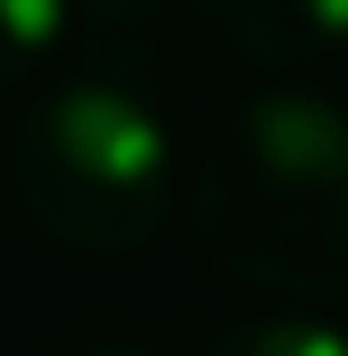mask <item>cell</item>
Masks as SVG:
<instances>
[{
  "label": "cell",
  "mask_w": 348,
  "mask_h": 356,
  "mask_svg": "<svg viewBox=\"0 0 348 356\" xmlns=\"http://www.w3.org/2000/svg\"><path fill=\"white\" fill-rule=\"evenodd\" d=\"M67 42V0H0V91H17Z\"/></svg>",
  "instance_id": "cell-5"
},
{
  "label": "cell",
  "mask_w": 348,
  "mask_h": 356,
  "mask_svg": "<svg viewBox=\"0 0 348 356\" xmlns=\"http://www.w3.org/2000/svg\"><path fill=\"white\" fill-rule=\"evenodd\" d=\"M199 257L265 298H348V108L324 91H249L191 166Z\"/></svg>",
  "instance_id": "cell-1"
},
{
  "label": "cell",
  "mask_w": 348,
  "mask_h": 356,
  "mask_svg": "<svg viewBox=\"0 0 348 356\" xmlns=\"http://www.w3.org/2000/svg\"><path fill=\"white\" fill-rule=\"evenodd\" d=\"M67 356H158V348L133 340V332H100V340H84V348H67Z\"/></svg>",
  "instance_id": "cell-7"
},
{
  "label": "cell",
  "mask_w": 348,
  "mask_h": 356,
  "mask_svg": "<svg viewBox=\"0 0 348 356\" xmlns=\"http://www.w3.org/2000/svg\"><path fill=\"white\" fill-rule=\"evenodd\" d=\"M199 356H348V332L315 323V315H265L241 332H216Z\"/></svg>",
  "instance_id": "cell-6"
},
{
  "label": "cell",
  "mask_w": 348,
  "mask_h": 356,
  "mask_svg": "<svg viewBox=\"0 0 348 356\" xmlns=\"http://www.w3.org/2000/svg\"><path fill=\"white\" fill-rule=\"evenodd\" d=\"M8 191L42 241L75 257H133L174 216V124L158 99L67 75L8 133Z\"/></svg>",
  "instance_id": "cell-2"
},
{
  "label": "cell",
  "mask_w": 348,
  "mask_h": 356,
  "mask_svg": "<svg viewBox=\"0 0 348 356\" xmlns=\"http://www.w3.org/2000/svg\"><path fill=\"white\" fill-rule=\"evenodd\" d=\"M67 42L84 50V75L125 83L141 99L199 83L216 58L199 0H67Z\"/></svg>",
  "instance_id": "cell-3"
},
{
  "label": "cell",
  "mask_w": 348,
  "mask_h": 356,
  "mask_svg": "<svg viewBox=\"0 0 348 356\" xmlns=\"http://www.w3.org/2000/svg\"><path fill=\"white\" fill-rule=\"evenodd\" d=\"M199 8H207L216 50L249 58L265 75H290V67L348 50V0H199Z\"/></svg>",
  "instance_id": "cell-4"
}]
</instances>
